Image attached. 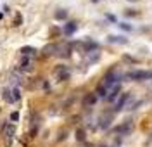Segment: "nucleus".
Segmentation results:
<instances>
[{
    "instance_id": "nucleus-1",
    "label": "nucleus",
    "mask_w": 152,
    "mask_h": 147,
    "mask_svg": "<svg viewBox=\"0 0 152 147\" xmlns=\"http://www.w3.org/2000/svg\"><path fill=\"white\" fill-rule=\"evenodd\" d=\"M126 78H130V80H135V81H144V80H151V78H152V71L135 69V71H130V73L126 75Z\"/></svg>"
},
{
    "instance_id": "nucleus-2",
    "label": "nucleus",
    "mask_w": 152,
    "mask_h": 147,
    "mask_svg": "<svg viewBox=\"0 0 152 147\" xmlns=\"http://www.w3.org/2000/svg\"><path fill=\"white\" fill-rule=\"evenodd\" d=\"M119 80H121V75H119V73H116V71H109V73L104 76V83H102V85L109 90V88H112L114 85H118Z\"/></svg>"
},
{
    "instance_id": "nucleus-3",
    "label": "nucleus",
    "mask_w": 152,
    "mask_h": 147,
    "mask_svg": "<svg viewBox=\"0 0 152 147\" xmlns=\"http://www.w3.org/2000/svg\"><path fill=\"white\" fill-rule=\"evenodd\" d=\"M14 133H16V126L14 125H10V123H3L2 125V135L5 137V142L7 144H12Z\"/></svg>"
},
{
    "instance_id": "nucleus-4",
    "label": "nucleus",
    "mask_w": 152,
    "mask_h": 147,
    "mask_svg": "<svg viewBox=\"0 0 152 147\" xmlns=\"http://www.w3.org/2000/svg\"><path fill=\"white\" fill-rule=\"evenodd\" d=\"M119 92H121V85L118 83V85H114L112 88H109V92H107V97H106V99H107L109 102H112V101H116V99H118Z\"/></svg>"
},
{
    "instance_id": "nucleus-5",
    "label": "nucleus",
    "mask_w": 152,
    "mask_h": 147,
    "mask_svg": "<svg viewBox=\"0 0 152 147\" xmlns=\"http://www.w3.org/2000/svg\"><path fill=\"white\" fill-rule=\"evenodd\" d=\"M128 101H130V94H121V97H119V99L116 101V104H114V111H121Z\"/></svg>"
},
{
    "instance_id": "nucleus-6",
    "label": "nucleus",
    "mask_w": 152,
    "mask_h": 147,
    "mask_svg": "<svg viewBox=\"0 0 152 147\" xmlns=\"http://www.w3.org/2000/svg\"><path fill=\"white\" fill-rule=\"evenodd\" d=\"M132 128H133V125H132V121H128V123H123V125L116 126L114 132H116V133H121V135H126V133L132 132Z\"/></svg>"
},
{
    "instance_id": "nucleus-7",
    "label": "nucleus",
    "mask_w": 152,
    "mask_h": 147,
    "mask_svg": "<svg viewBox=\"0 0 152 147\" xmlns=\"http://www.w3.org/2000/svg\"><path fill=\"white\" fill-rule=\"evenodd\" d=\"M97 94H87L85 95V99H83V106L85 107H90V106H95V102H97Z\"/></svg>"
},
{
    "instance_id": "nucleus-8",
    "label": "nucleus",
    "mask_w": 152,
    "mask_h": 147,
    "mask_svg": "<svg viewBox=\"0 0 152 147\" xmlns=\"http://www.w3.org/2000/svg\"><path fill=\"white\" fill-rule=\"evenodd\" d=\"M57 49H59L57 43L47 45V47H43V55H57Z\"/></svg>"
},
{
    "instance_id": "nucleus-9",
    "label": "nucleus",
    "mask_w": 152,
    "mask_h": 147,
    "mask_svg": "<svg viewBox=\"0 0 152 147\" xmlns=\"http://www.w3.org/2000/svg\"><path fill=\"white\" fill-rule=\"evenodd\" d=\"M69 54H71V47L69 45H59V49H57V55H61V57H69Z\"/></svg>"
},
{
    "instance_id": "nucleus-10",
    "label": "nucleus",
    "mask_w": 152,
    "mask_h": 147,
    "mask_svg": "<svg viewBox=\"0 0 152 147\" xmlns=\"http://www.w3.org/2000/svg\"><path fill=\"white\" fill-rule=\"evenodd\" d=\"M76 29H78V24H76V23H67L62 31H64V35H73Z\"/></svg>"
},
{
    "instance_id": "nucleus-11",
    "label": "nucleus",
    "mask_w": 152,
    "mask_h": 147,
    "mask_svg": "<svg viewBox=\"0 0 152 147\" xmlns=\"http://www.w3.org/2000/svg\"><path fill=\"white\" fill-rule=\"evenodd\" d=\"M107 42H109V43H121V45H123V43H126L128 40L123 38V36H118V35H111V36L107 38Z\"/></svg>"
},
{
    "instance_id": "nucleus-12",
    "label": "nucleus",
    "mask_w": 152,
    "mask_h": 147,
    "mask_svg": "<svg viewBox=\"0 0 152 147\" xmlns=\"http://www.w3.org/2000/svg\"><path fill=\"white\" fill-rule=\"evenodd\" d=\"M19 69L21 71H31V61H29V57H24L21 61V68Z\"/></svg>"
},
{
    "instance_id": "nucleus-13",
    "label": "nucleus",
    "mask_w": 152,
    "mask_h": 147,
    "mask_svg": "<svg viewBox=\"0 0 152 147\" xmlns=\"http://www.w3.org/2000/svg\"><path fill=\"white\" fill-rule=\"evenodd\" d=\"M19 52H21V54H22L24 57H29V55H33V54H35L36 50H35L33 47H22V49H21Z\"/></svg>"
},
{
    "instance_id": "nucleus-14",
    "label": "nucleus",
    "mask_w": 152,
    "mask_h": 147,
    "mask_svg": "<svg viewBox=\"0 0 152 147\" xmlns=\"http://www.w3.org/2000/svg\"><path fill=\"white\" fill-rule=\"evenodd\" d=\"M54 17H55V19H59V21H61V19H66V17H67V10H64V9H59V10L54 14Z\"/></svg>"
},
{
    "instance_id": "nucleus-15",
    "label": "nucleus",
    "mask_w": 152,
    "mask_h": 147,
    "mask_svg": "<svg viewBox=\"0 0 152 147\" xmlns=\"http://www.w3.org/2000/svg\"><path fill=\"white\" fill-rule=\"evenodd\" d=\"M107 92H109V90H107L104 85H100V87L97 88V92H95V94H97V97H104V99H106V97H107Z\"/></svg>"
},
{
    "instance_id": "nucleus-16",
    "label": "nucleus",
    "mask_w": 152,
    "mask_h": 147,
    "mask_svg": "<svg viewBox=\"0 0 152 147\" xmlns=\"http://www.w3.org/2000/svg\"><path fill=\"white\" fill-rule=\"evenodd\" d=\"M83 47H85V52H92V50H95V49H97L99 45H97L95 42H87V43H85Z\"/></svg>"
},
{
    "instance_id": "nucleus-17",
    "label": "nucleus",
    "mask_w": 152,
    "mask_h": 147,
    "mask_svg": "<svg viewBox=\"0 0 152 147\" xmlns=\"http://www.w3.org/2000/svg\"><path fill=\"white\" fill-rule=\"evenodd\" d=\"M3 99H5L7 102H10V104L16 102V101H14V95H12V90H5V92H3Z\"/></svg>"
},
{
    "instance_id": "nucleus-18",
    "label": "nucleus",
    "mask_w": 152,
    "mask_h": 147,
    "mask_svg": "<svg viewBox=\"0 0 152 147\" xmlns=\"http://www.w3.org/2000/svg\"><path fill=\"white\" fill-rule=\"evenodd\" d=\"M76 140H78V142H83V140H85V130H83V128H78V130H76Z\"/></svg>"
},
{
    "instance_id": "nucleus-19",
    "label": "nucleus",
    "mask_w": 152,
    "mask_h": 147,
    "mask_svg": "<svg viewBox=\"0 0 152 147\" xmlns=\"http://www.w3.org/2000/svg\"><path fill=\"white\" fill-rule=\"evenodd\" d=\"M111 125V118L109 116H104L102 120H100V128H107Z\"/></svg>"
},
{
    "instance_id": "nucleus-20",
    "label": "nucleus",
    "mask_w": 152,
    "mask_h": 147,
    "mask_svg": "<svg viewBox=\"0 0 152 147\" xmlns=\"http://www.w3.org/2000/svg\"><path fill=\"white\" fill-rule=\"evenodd\" d=\"M21 23H22V16L17 12V14H16V17H14V23H12V26H21Z\"/></svg>"
},
{
    "instance_id": "nucleus-21",
    "label": "nucleus",
    "mask_w": 152,
    "mask_h": 147,
    "mask_svg": "<svg viewBox=\"0 0 152 147\" xmlns=\"http://www.w3.org/2000/svg\"><path fill=\"white\" fill-rule=\"evenodd\" d=\"M12 95H14V101H19V99H21V90H19L17 87H14V88H12Z\"/></svg>"
},
{
    "instance_id": "nucleus-22",
    "label": "nucleus",
    "mask_w": 152,
    "mask_h": 147,
    "mask_svg": "<svg viewBox=\"0 0 152 147\" xmlns=\"http://www.w3.org/2000/svg\"><path fill=\"white\" fill-rule=\"evenodd\" d=\"M66 71H67V68H66V66H62V64L55 68V75H62V73H66Z\"/></svg>"
},
{
    "instance_id": "nucleus-23",
    "label": "nucleus",
    "mask_w": 152,
    "mask_h": 147,
    "mask_svg": "<svg viewBox=\"0 0 152 147\" xmlns=\"http://www.w3.org/2000/svg\"><path fill=\"white\" fill-rule=\"evenodd\" d=\"M69 78V71H66V73H62V75H59V81H66Z\"/></svg>"
},
{
    "instance_id": "nucleus-24",
    "label": "nucleus",
    "mask_w": 152,
    "mask_h": 147,
    "mask_svg": "<svg viewBox=\"0 0 152 147\" xmlns=\"http://www.w3.org/2000/svg\"><path fill=\"white\" fill-rule=\"evenodd\" d=\"M10 121H19V113H17V111L10 113Z\"/></svg>"
},
{
    "instance_id": "nucleus-25",
    "label": "nucleus",
    "mask_w": 152,
    "mask_h": 147,
    "mask_svg": "<svg viewBox=\"0 0 152 147\" xmlns=\"http://www.w3.org/2000/svg\"><path fill=\"white\" fill-rule=\"evenodd\" d=\"M119 28H123V29H126V31H132L133 28L130 26V24H126V23H119Z\"/></svg>"
},
{
    "instance_id": "nucleus-26",
    "label": "nucleus",
    "mask_w": 152,
    "mask_h": 147,
    "mask_svg": "<svg viewBox=\"0 0 152 147\" xmlns=\"http://www.w3.org/2000/svg\"><path fill=\"white\" fill-rule=\"evenodd\" d=\"M126 16H132V17H133V16H137V12H135L133 9H128V10H126Z\"/></svg>"
},
{
    "instance_id": "nucleus-27",
    "label": "nucleus",
    "mask_w": 152,
    "mask_h": 147,
    "mask_svg": "<svg viewBox=\"0 0 152 147\" xmlns=\"http://www.w3.org/2000/svg\"><path fill=\"white\" fill-rule=\"evenodd\" d=\"M66 137H67V133H66V132H61V135H59V140H64Z\"/></svg>"
},
{
    "instance_id": "nucleus-28",
    "label": "nucleus",
    "mask_w": 152,
    "mask_h": 147,
    "mask_svg": "<svg viewBox=\"0 0 152 147\" xmlns=\"http://www.w3.org/2000/svg\"><path fill=\"white\" fill-rule=\"evenodd\" d=\"M107 19H109V21H116V17H114V16H111V14H107Z\"/></svg>"
},
{
    "instance_id": "nucleus-29",
    "label": "nucleus",
    "mask_w": 152,
    "mask_h": 147,
    "mask_svg": "<svg viewBox=\"0 0 152 147\" xmlns=\"http://www.w3.org/2000/svg\"><path fill=\"white\" fill-rule=\"evenodd\" d=\"M92 2H99V0H92Z\"/></svg>"
},
{
    "instance_id": "nucleus-30",
    "label": "nucleus",
    "mask_w": 152,
    "mask_h": 147,
    "mask_svg": "<svg viewBox=\"0 0 152 147\" xmlns=\"http://www.w3.org/2000/svg\"><path fill=\"white\" fill-rule=\"evenodd\" d=\"M151 140H152V137H151Z\"/></svg>"
}]
</instances>
